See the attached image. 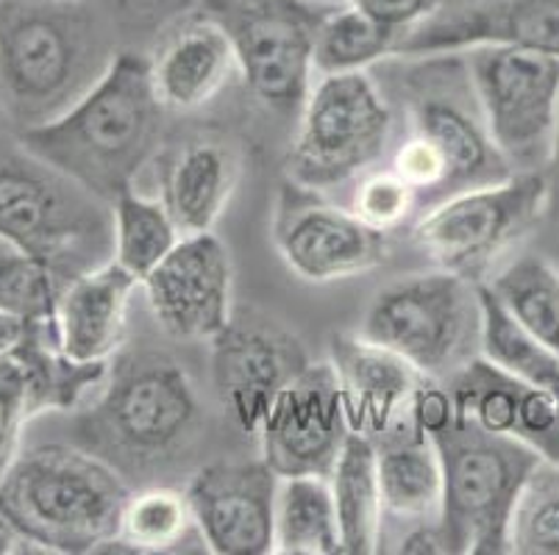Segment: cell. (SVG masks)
<instances>
[{
	"label": "cell",
	"instance_id": "1",
	"mask_svg": "<svg viewBox=\"0 0 559 555\" xmlns=\"http://www.w3.org/2000/svg\"><path fill=\"white\" fill-rule=\"evenodd\" d=\"M148 59L120 50L106 73L50 122L20 131L39 159L111 203L154 159L162 114Z\"/></svg>",
	"mask_w": 559,
	"mask_h": 555
},
{
	"label": "cell",
	"instance_id": "2",
	"mask_svg": "<svg viewBox=\"0 0 559 555\" xmlns=\"http://www.w3.org/2000/svg\"><path fill=\"white\" fill-rule=\"evenodd\" d=\"M129 483L93 450L43 445L0 478V517L39 553H100L120 531Z\"/></svg>",
	"mask_w": 559,
	"mask_h": 555
},
{
	"label": "cell",
	"instance_id": "3",
	"mask_svg": "<svg viewBox=\"0 0 559 555\" xmlns=\"http://www.w3.org/2000/svg\"><path fill=\"white\" fill-rule=\"evenodd\" d=\"M115 50L81 0H0V84L25 129L68 111Z\"/></svg>",
	"mask_w": 559,
	"mask_h": 555
},
{
	"label": "cell",
	"instance_id": "4",
	"mask_svg": "<svg viewBox=\"0 0 559 555\" xmlns=\"http://www.w3.org/2000/svg\"><path fill=\"white\" fill-rule=\"evenodd\" d=\"M0 237L70 283L115 256L111 203L0 129Z\"/></svg>",
	"mask_w": 559,
	"mask_h": 555
},
{
	"label": "cell",
	"instance_id": "5",
	"mask_svg": "<svg viewBox=\"0 0 559 555\" xmlns=\"http://www.w3.org/2000/svg\"><path fill=\"white\" fill-rule=\"evenodd\" d=\"M388 79L409 136L445 167V197L515 176L487 129L465 53L390 56Z\"/></svg>",
	"mask_w": 559,
	"mask_h": 555
},
{
	"label": "cell",
	"instance_id": "6",
	"mask_svg": "<svg viewBox=\"0 0 559 555\" xmlns=\"http://www.w3.org/2000/svg\"><path fill=\"white\" fill-rule=\"evenodd\" d=\"M443 467L440 528L451 555H504L510 522L540 453L515 436L487 434L474 422H451L431 434Z\"/></svg>",
	"mask_w": 559,
	"mask_h": 555
},
{
	"label": "cell",
	"instance_id": "7",
	"mask_svg": "<svg viewBox=\"0 0 559 555\" xmlns=\"http://www.w3.org/2000/svg\"><path fill=\"white\" fill-rule=\"evenodd\" d=\"M201 422V400L185 366L165 353H140L109 370L86 434L120 464L145 467L187 450Z\"/></svg>",
	"mask_w": 559,
	"mask_h": 555
},
{
	"label": "cell",
	"instance_id": "8",
	"mask_svg": "<svg viewBox=\"0 0 559 555\" xmlns=\"http://www.w3.org/2000/svg\"><path fill=\"white\" fill-rule=\"evenodd\" d=\"M359 334L426 378H451L481 353L479 283L445 269L406 275L376 294Z\"/></svg>",
	"mask_w": 559,
	"mask_h": 555
},
{
	"label": "cell",
	"instance_id": "9",
	"mask_svg": "<svg viewBox=\"0 0 559 555\" xmlns=\"http://www.w3.org/2000/svg\"><path fill=\"white\" fill-rule=\"evenodd\" d=\"M393 134V109L370 70L312 81L287 156L289 181L329 192L373 170Z\"/></svg>",
	"mask_w": 559,
	"mask_h": 555
},
{
	"label": "cell",
	"instance_id": "10",
	"mask_svg": "<svg viewBox=\"0 0 559 555\" xmlns=\"http://www.w3.org/2000/svg\"><path fill=\"white\" fill-rule=\"evenodd\" d=\"M543 172H515L507 181L456 192L420 212L412 242L437 264L474 283H487L504 256L546 220Z\"/></svg>",
	"mask_w": 559,
	"mask_h": 555
},
{
	"label": "cell",
	"instance_id": "11",
	"mask_svg": "<svg viewBox=\"0 0 559 555\" xmlns=\"http://www.w3.org/2000/svg\"><path fill=\"white\" fill-rule=\"evenodd\" d=\"M329 9L309 0H198V12L231 39L253 98L282 120H298L307 104L314 34Z\"/></svg>",
	"mask_w": 559,
	"mask_h": 555
},
{
	"label": "cell",
	"instance_id": "12",
	"mask_svg": "<svg viewBox=\"0 0 559 555\" xmlns=\"http://www.w3.org/2000/svg\"><path fill=\"white\" fill-rule=\"evenodd\" d=\"M465 59L498 150L515 172H543L559 111V56L481 45Z\"/></svg>",
	"mask_w": 559,
	"mask_h": 555
},
{
	"label": "cell",
	"instance_id": "13",
	"mask_svg": "<svg viewBox=\"0 0 559 555\" xmlns=\"http://www.w3.org/2000/svg\"><path fill=\"white\" fill-rule=\"evenodd\" d=\"M271 239L289 273L309 283L348 281L388 262V233L337 206L326 192L284 181L276 195Z\"/></svg>",
	"mask_w": 559,
	"mask_h": 555
},
{
	"label": "cell",
	"instance_id": "14",
	"mask_svg": "<svg viewBox=\"0 0 559 555\" xmlns=\"http://www.w3.org/2000/svg\"><path fill=\"white\" fill-rule=\"evenodd\" d=\"M309 364L301 339L273 319H234L212 339V384L228 420L259 436L284 386Z\"/></svg>",
	"mask_w": 559,
	"mask_h": 555
},
{
	"label": "cell",
	"instance_id": "15",
	"mask_svg": "<svg viewBox=\"0 0 559 555\" xmlns=\"http://www.w3.org/2000/svg\"><path fill=\"white\" fill-rule=\"evenodd\" d=\"M350 436L332 361H309L284 386L259 431L262 461L278 478L332 475Z\"/></svg>",
	"mask_w": 559,
	"mask_h": 555
},
{
	"label": "cell",
	"instance_id": "16",
	"mask_svg": "<svg viewBox=\"0 0 559 555\" xmlns=\"http://www.w3.org/2000/svg\"><path fill=\"white\" fill-rule=\"evenodd\" d=\"M140 289L173 339L212 342L231 323V253L215 231L181 237Z\"/></svg>",
	"mask_w": 559,
	"mask_h": 555
},
{
	"label": "cell",
	"instance_id": "17",
	"mask_svg": "<svg viewBox=\"0 0 559 555\" xmlns=\"http://www.w3.org/2000/svg\"><path fill=\"white\" fill-rule=\"evenodd\" d=\"M481 45L559 56V0H443L401 34L393 56L465 53Z\"/></svg>",
	"mask_w": 559,
	"mask_h": 555
},
{
	"label": "cell",
	"instance_id": "18",
	"mask_svg": "<svg viewBox=\"0 0 559 555\" xmlns=\"http://www.w3.org/2000/svg\"><path fill=\"white\" fill-rule=\"evenodd\" d=\"M278 475L259 461H217L187 486L198 531L215 555H271Z\"/></svg>",
	"mask_w": 559,
	"mask_h": 555
},
{
	"label": "cell",
	"instance_id": "19",
	"mask_svg": "<svg viewBox=\"0 0 559 555\" xmlns=\"http://www.w3.org/2000/svg\"><path fill=\"white\" fill-rule=\"evenodd\" d=\"M329 361L337 375L348 431L373 442L406 414L412 395L426 378L409 361L362 334L332 336Z\"/></svg>",
	"mask_w": 559,
	"mask_h": 555
},
{
	"label": "cell",
	"instance_id": "20",
	"mask_svg": "<svg viewBox=\"0 0 559 555\" xmlns=\"http://www.w3.org/2000/svg\"><path fill=\"white\" fill-rule=\"evenodd\" d=\"M148 64L159 104L181 114L210 106L240 75L228 34L201 12L176 25Z\"/></svg>",
	"mask_w": 559,
	"mask_h": 555
},
{
	"label": "cell",
	"instance_id": "21",
	"mask_svg": "<svg viewBox=\"0 0 559 555\" xmlns=\"http://www.w3.org/2000/svg\"><path fill=\"white\" fill-rule=\"evenodd\" d=\"M140 281L109 258L64 287L56 305L62 350L75 361H111L129 328L131 298Z\"/></svg>",
	"mask_w": 559,
	"mask_h": 555
},
{
	"label": "cell",
	"instance_id": "22",
	"mask_svg": "<svg viewBox=\"0 0 559 555\" xmlns=\"http://www.w3.org/2000/svg\"><path fill=\"white\" fill-rule=\"evenodd\" d=\"M240 172L237 147L215 136H195L167 153L159 170V201L181 237L215 231L240 183Z\"/></svg>",
	"mask_w": 559,
	"mask_h": 555
},
{
	"label": "cell",
	"instance_id": "23",
	"mask_svg": "<svg viewBox=\"0 0 559 555\" xmlns=\"http://www.w3.org/2000/svg\"><path fill=\"white\" fill-rule=\"evenodd\" d=\"M376 461L384 519H395L401 528L440 519L443 467L431 436L412 425L409 417H401L388 434L376 439Z\"/></svg>",
	"mask_w": 559,
	"mask_h": 555
},
{
	"label": "cell",
	"instance_id": "24",
	"mask_svg": "<svg viewBox=\"0 0 559 555\" xmlns=\"http://www.w3.org/2000/svg\"><path fill=\"white\" fill-rule=\"evenodd\" d=\"M12 359L25 375L32 417L45 414V411H73L84 400L86 391L104 386L111 370L109 361L90 364V361L70 359L59 342L56 319L28 323Z\"/></svg>",
	"mask_w": 559,
	"mask_h": 555
},
{
	"label": "cell",
	"instance_id": "25",
	"mask_svg": "<svg viewBox=\"0 0 559 555\" xmlns=\"http://www.w3.org/2000/svg\"><path fill=\"white\" fill-rule=\"evenodd\" d=\"M329 486H332L334 508H337L340 553H379L384 503H381L376 442L350 434L329 475Z\"/></svg>",
	"mask_w": 559,
	"mask_h": 555
},
{
	"label": "cell",
	"instance_id": "26",
	"mask_svg": "<svg viewBox=\"0 0 559 555\" xmlns=\"http://www.w3.org/2000/svg\"><path fill=\"white\" fill-rule=\"evenodd\" d=\"M210 553L187 492L170 486L131 492L120 531L100 553Z\"/></svg>",
	"mask_w": 559,
	"mask_h": 555
},
{
	"label": "cell",
	"instance_id": "27",
	"mask_svg": "<svg viewBox=\"0 0 559 555\" xmlns=\"http://www.w3.org/2000/svg\"><path fill=\"white\" fill-rule=\"evenodd\" d=\"M273 553L337 555L340 526L329 478H278L273 506Z\"/></svg>",
	"mask_w": 559,
	"mask_h": 555
},
{
	"label": "cell",
	"instance_id": "28",
	"mask_svg": "<svg viewBox=\"0 0 559 555\" xmlns=\"http://www.w3.org/2000/svg\"><path fill=\"white\" fill-rule=\"evenodd\" d=\"M487 287L526 334L559 355V267L554 258H515Z\"/></svg>",
	"mask_w": 559,
	"mask_h": 555
},
{
	"label": "cell",
	"instance_id": "29",
	"mask_svg": "<svg viewBox=\"0 0 559 555\" xmlns=\"http://www.w3.org/2000/svg\"><path fill=\"white\" fill-rule=\"evenodd\" d=\"M115 228V262L129 269L136 281H145L181 242L179 226L159 197H148L134 186L111 201Z\"/></svg>",
	"mask_w": 559,
	"mask_h": 555
},
{
	"label": "cell",
	"instance_id": "30",
	"mask_svg": "<svg viewBox=\"0 0 559 555\" xmlns=\"http://www.w3.org/2000/svg\"><path fill=\"white\" fill-rule=\"evenodd\" d=\"M399 34L350 3L332 7L318 25L312 50L314 79L362 73L393 56Z\"/></svg>",
	"mask_w": 559,
	"mask_h": 555
},
{
	"label": "cell",
	"instance_id": "31",
	"mask_svg": "<svg viewBox=\"0 0 559 555\" xmlns=\"http://www.w3.org/2000/svg\"><path fill=\"white\" fill-rule=\"evenodd\" d=\"M481 298V355L515 375L518 381L557 397L559 406V355L526 334L510 317L487 283H479Z\"/></svg>",
	"mask_w": 559,
	"mask_h": 555
},
{
	"label": "cell",
	"instance_id": "32",
	"mask_svg": "<svg viewBox=\"0 0 559 555\" xmlns=\"http://www.w3.org/2000/svg\"><path fill=\"white\" fill-rule=\"evenodd\" d=\"M64 287L48 264L0 237V312L25 323H48L56 319Z\"/></svg>",
	"mask_w": 559,
	"mask_h": 555
},
{
	"label": "cell",
	"instance_id": "33",
	"mask_svg": "<svg viewBox=\"0 0 559 555\" xmlns=\"http://www.w3.org/2000/svg\"><path fill=\"white\" fill-rule=\"evenodd\" d=\"M515 555H559V464L543 461L523 486L510 522Z\"/></svg>",
	"mask_w": 559,
	"mask_h": 555
},
{
	"label": "cell",
	"instance_id": "34",
	"mask_svg": "<svg viewBox=\"0 0 559 555\" xmlns=\"http://www.w3.org/2000/svg\"><path fill=\"white\" fill-rule=\"evenodd\" d=\"M348 208L370 228L384 233L401 228L412 214L420 212L418 192L412 190L393 167L365 172L354 186Z\"/></svg>",
	"mask_w": 559,
	"mask_h": 555
},
{
	"label": "cell",
	"instance_id": "35",
	"mask_svg": "<svg viewBox=\"0 0 559 555\" xmlns=\"http://www.w3.org/2000/svg\"><path fill=\"white\" fill-rule=\"evenodd\" d=\"M32 420L25 375L12 355H0V478L17 458L20 434Z\"/></svg>",
	"mask_w": 559,
	"mask_h": 555
},
{
	"label": "cell",
	"instance_id": "36",
	"mask_svg": "<svg viewBox=\"0 0 559 555\" xmlns=\"http://www.w3.org/2000/svg\"><path fill=\"white\" fill-rule=\"evenodd\" d=\"M515 439L540 453L543 461L559 464V406L551 391L523 386Z\"/></svg>",
	"mask_w": 559,
	"mask_h": 555
},
{
	"label": "cell",
	"instance_id": "37",
	"mask_svg": "<svg viewBox=\"0 0 559 555\" xmlns=\"http://www.w3.org/2000/svg\"><path fill=\"white\" fill-rule=\"evenodd\" d=\"M406 417L412 420V425L429 436L437 434V431H443L445 425H451L456 420L451 389L440 386V381L424 378L418 389H415V395H412Z\"/></svg>",
	"mask_w": 559,
	"mask_h": 555
},
{
	"label": "cell",
	"instance_id": "38",
	"mask_svg": "<svg viewBox=\"0 0 559 555\" xmlns=\"http://www.w3.org/2000/svg\"><path fill=\"white\" fill-rule=\"evenodd\" d=\"M348 3L401 37L418 23H424L443 0H348Z\"/></svg>",
	"mask_w": 559,
	"mask_h": 555
},
{
	"label": "cell",
	"instance_id": "39",
	"mask_svg": "<svg viewBox=\"0 0 559 555\" xmlns=\"http://www.w3.org/2000/svg\"><path fill=\"white\" fill-rule=\"evenodd\" d=\"M192 3L198 0H117L120 14L131 25H159L179 12H187Z\"/></svg>",
	"mask_w": 559,
	"mask_h": 555
},
{
	"label": "cell",
	"instance_id": "40",
	"mask_svg": "<svg viewBox=\"0 0 559 555\" xmlns=\"http://www.w3.org/2000/svg\"><path fill=\"white\" fill-rule=\"evenodd\" d=\"M543 178H546V192H548L546 220L559 231V111H557V122H554V134H551V145H548L546 165H543Z\"/></svg>",
	"mask_w": 559,
	"mask_h": 555
},
{
	"label": "cell",
	"instance_id": "41",
	"mask_svg": "<svg viewBox=\"0 0 559 555\" xmlns=\"http://www.w3.org/2000/svg\"><path fill=\"white\" fill-rule=\"evenodd\" d=\"M28 323L25 319L12 317V314L0 312V355H12L14 348L20 345V339L25 336Z\"/></svg>",
	"mask_w": 559,
	"mask_h": 555
},
{
	"label": "cell",
	"instance_id": "42",
	"mask_svg": "<svg viewBox=\"0 0 559 555\" xmlns=\"http://www.w3.org/2000/svg\"><path fill=\"white\" fill-rule=\"evenodd\" d=\"M0 553H39V550L0 517Z\"/></svg>",
	"mask_w": 559,
	"mask_h": 555
},
{
	"label": "cell",
	"instance_id": "43",
	"mask_svg": "<svg viewBox=\"0 0 559 555\" xmlns=\"http://www.w3.org/2000/svg\"><path fill=\"white\" fill-rule=\"evenodd\" d=\"M309 3H318V7H340V3H348V0H309Z\"/></svg>",
	"mask_w": 559,
	"mask_h": 555
},
{
	"label": "cell",
	"instance_id": "44",
	"mask_svg": "<svg viewBox=\"0 0 559 555\" xmlns=\"http://www.w3.org/2000/svg\"><path fill=\"white\" fill-rule=\"evenodd\" d=\"M554 264L559 267V244H557V251H554Z\"/></svg>",
	"mask_w": 559,
	"mask_h": 555
}]
</instances>
